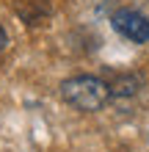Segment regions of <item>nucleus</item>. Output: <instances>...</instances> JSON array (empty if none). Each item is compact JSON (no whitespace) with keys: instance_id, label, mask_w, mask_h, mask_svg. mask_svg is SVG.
Instances as JSON below:
<instances>
[{"instance_id":"1","label":"nucleus","mask_w":149,"mask_h":152,"mask_svg":"<svg viewBox=\"0 0 149 152\" xmlns=\"http://www.w3.org/2000/svg\"><path fill=\"white\" fill-rule=\"evenodd\" d=\"M61 97H64V102H69L77 111L94 113L110 100V86L102 77L77 75V77H69L61 83Z\"/></svg>"},{"instance_id":"2","label":"nucleus","mask_w":149,"mask_h":152,"mask_svg":"<svg viewBox=\"0 0 149 152\" xmlns=\"http://www.w3.org/2000/svg\"><path fill=\"white\" fill-rule=\"evenodd\" d=\"M110 22L116 33H121L124 39L138 42V44L149 42V14L135 11V8H119V11H113Z\"/></svg>"},{"instance_id":"3","label":"nucleus","mask_w":149,"mask_h":152,"mask_svg":"<svg viewBox=\"0 0 149 152\" xmlns=\"http://www.w3.org/2000/svg\"><path fill=\"white\" fill-rule=\"evenodd\" d=\"M3 47H6V31L0 28V50H3Z\"/></svg>"}]
</instances>
